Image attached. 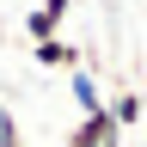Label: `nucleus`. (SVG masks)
I'll return each instance as SVG.
<instances>
[{"mask_svg": "<svg viewBox=\"0 0 147 147\" xmlns=\"http://www.w3.org/2000/svg\"><path fill=\"white\" fill-rule=\"evenodd\" d=\"M67 147H123V129L110 123L104 110H92V117H80V123H74Z\"/></svg>", "mask_w": 147, "mask_h": 147, "instance_id": "obj_1", "label": "nucleus"}, {"mask_svg": "<svg viewBox=\"0 0 147 147\" xmlns=\"http://www.w3.org/2000/svg\"><path fill=\"white\" fill-rule=\"evenodd\" d=\"M67 6H74V0H43V6H31V12H25V31H31V43H43V37H55V31H61Z\"/></svg>", "mask_w": 147, "mask_h": 147, "instance_id": "obj_2", "label": "nucleus"}, {"mask_svg": "<svg viewBox=\"0 0 147 147\" xmlns=\"http://www.w3.org/2000/svg\"><path fill=\"white\" fill-rule=\"evenodd\" d=\"M67 92H74V104H80V117L104 110V92H98V80H92V67H67Z\"/></svg>", "mask_w": 147, "mask_h": 147, "instance_id": "obj_3", "label": "nucleus"}, {"mask_svg": "<svg viewBox=\"0 0 147 147\" xmlns=\"http://www.w3.org/2000/svg\"><path fill=\"white\" fill-rule=\"evenodd\" d=\"M31 61L37 67H80V49L61 43V37H43V43H31Z\"/></svg>", "mask_w": 147, "mask_h": 147, "instance_id": "obj_4", "label": "nucleus"}, {"mask_svg": "<svg viewBox=\"0 0 147 147\" xmlns=\"http://www.w3.org/2000/svg\"><path fill=\"white\" fill-rule=\"evenodd\" d=\"M104 117H110V123H117L123 135H129V129L141 123V92H135V86H123L117 98H104Z\"/></svg>", "mask_w": 147, "mask_h": 147, "instance_id": "obj_5", "label": "nucleus"}, {"mask_svg": "<svg viewBox=\"0 0 147 147\" xmlns=\"http://www.w3.org/2000/svg\"><path fill=\"white\" fill-rule=\"evenodd\" d=\"M0 147H25V135H18V117H12V104H0Z\"/></svg>", "mask_w": 147, "mask_h": 147, "instance_id": "obj_6", "label": "nucleus"}]
</instances>
